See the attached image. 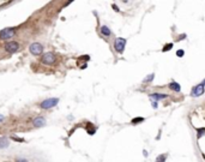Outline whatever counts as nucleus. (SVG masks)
I'll use <instances>...</instances> for the list:
<instances>
[{
	"label": "nucleus",
	"instance_id": "obj_16",
	"mask_svg": "<svg viewBox=\"0 0 205 162\" xmlns=\"http://www.w3.org/2000/svg\"><path fill=\"white\" fill-rule=\"evenodd\" d=\"M152 78H154V73H151V75H149V76H147L145 79H144V82L146 83V82H151V80H152Z\"/></svg>",
	"mask_w": 205,
	"mask_h": 162
},
{
	"label": "nucleus",
	"instance_id": "obj_11",
	"mask_svg": "<svg viewBox=\"0 0 205 162\" xmlns=\"http://www.w3.org/2000/svg\"><path fill=\"white\" fill-rule=\"evenodd\" d=\"M150 97H152L154 100H162V99H166V97H168L166 94H152Z\"/></svg>",
	"mask_w": 205,
	"mask_h": 162
},
{
	"label": "nucleus",
	"instance_id": "obj_26",
	"mask_svg": "<svg viewBox=\"0 0 205 162\" xmlns=\"http://www.w3.org/2000/svg\"><path fill=\"white\" fill-rule=\"evenodd\" d=\"M203 84H205V80H204V82H203Z\"/></svg>",
	"mask_w": 205,
	"mask_h": 162
},
{
	"label": "nucleus",
	"instance_id": "obj_8",
	"mask_svg": "<svg viewBox=\"0 0 205 162\" xmlns=\"http://www.w3.org/2000/svg\"><path fill=\"white\" fill-rule=\"evenodd\" d=\"M32 124H34L35 127H42L46 124V120H45L43 117H36L34 120H32Z\"/></svg>",
	"mask_w": 205,
	"mask_h": 162
},
{
	"label": "nucleus",
	"instance_id": "obj_3",
	"mask_svg": "<svg viewBox=\"0 0 205 162\" xmlns=\"http://www.w3.org/2000/svg\"><path fill=\"white\" fill-rule=\"evenodd\" d=\"M29 51L32 55H41L43 53V46L38 42H34L32 45H30Z\"/></svg>",
	"mask_w": 205,
	"mask_h": 162
},
{
	"label": "nucleus",
	"instance_id": "obj_6",
	"mask_svg": "<svg viewBox=\"0 0 205 162\" xmlns=\"http://www.w3.org/2000/svg\"><path fill=\"white\" fill-rule=\"evenodd\" d=\"M125 45H126V40L122 37H118L115 40V43H114V47H115V51L118 53H122L125 49Z\"/></svg>",
	"mask_w": 205,
	"mask_h": 162
},
{
	"label": "nucleus",
	"instance_id": "obj_14",
	"mask_svg": "<svg viewBox=\"0 0 205 162\" xmlns=\"http://www.w3.org/2000/svg\"><path fill=\"white\" fill-rule=\"evenodd\" d=\"M197 131H198V135H197V136H198V138H202L203 135L205 133V128H198Z\"/></svg>",
	"mask_w": 205,
	"mask_h": 162
},
{
	"label": "nucleus",
	"instance_id": "obj_22",
	"mask_svg": "<svg viewBox=\"0 0 205 162\" xmlns=\"http://www.w3.org/2000/svg\"><path fill=\"white\" fill-rule=\"evenodd\" d=\"M17 161H24V162H25V161H28L27 159H17Z\"/></svg>",
	"mask_w": 205,
	"mask_h": 162
},
{
	"label": "nucleus",
	"instance_id": "obj_25",
	"mask_svg": "<svg viewBox=\"0 0 205 162\" xmlns=\"http://www.w3.org/2000/svg\"><path fill=\"white\" fill-rule=\"evenodd\" d=\"M72 1H73V0H69V1H67V4H66V5H69V4H71Z\"/></svg>",
	"mask_w": 205,
	"mask_h": 162
},
{
	"label": "nucleus",
	"instance_id": "obj_7",
	"mask_svg": "<svg viewBox=\"0 0 205 162\" xmlns=\"http://www.w3.org/2000/svg\"><path fill=\"white\" fill-rule=\"evenodd\" d=\"M204 94V84H199L193 88L192 90V96L194 97H198V96H202Z\"/></svg>",
	"mask_w": 205,
	"mask_h": 162
},
{
	"label": "nucleus",
	"instance_id": "obj_13",
	"mask_svg": "<svg viewBox=\"0 0 205 162\" xmlns=\"http://www.w3.org/2000/svg\"><path fill=\"white\" fill-rule=\"evenodd\" d=\"M171 48H173V43H168V45H166L165 47H163V52H167V51H170Z\"/></svg>",
	"mask_w": 205,
	"mask_h": 162
},
{
	"label": "nucleus",
	"instance_id": "obj_24",
	"mask_svg": "<svg viewBox=\"0 0 205 162\" xmlns=\"http://www.w3.org/2000/svg\"><path fill=\"white\" fill-rule=\"evenodd\" d=\"M4 120V117L3 115H0V121H3Z\"/></svg>",
	"mask_w": 205,
	"mask_h": 162
},
{
	"label": "nucleus",
	"instance_id": "obj_2",
	"mask_svg": "<svg viewBox=\"0 0 205 162\" xmlns=\"http://www.w3.org/2000/svg\"><path fill=\"white\" fill-rule=\"evenodd\" d=\"M16 34V28H5L0 31V38L1 40H9L13 37Z\"/></svg>",
	"mask_w": 205,
	"mask_h": 162
},
{
	"label": "nucleus",
	"instance_id": "obj_19",
	"mask_svg": "<svg viewBox=\"0 0 205 162\" xmlns=\"http://www.w3.org/2000/svg\"><path fill=\"white\" fill-rule=\"evenodd\" d=\"M176 55H178V56H184V51H182V49L178 51V52H176Z\"/></svg>",
	"mask_w": 205,
	"mask_h": 162
},
{
	"label": "nucleus",
	"instance_id": "obj_5",
	"mask_svg": "<svg viewBox=\"0 0 205 162\" xmlns=\"http://www.w3.org/2000/svg\"><path fill=\"white\" fill-rule=\"evenodd\" d=\"M19 49V43L18 42H14V41H11V42H7L5 45V51L7 53H16V52H18Z\"/></svg>",
	"mask_w": 205,
	"mask_h": 162
},
{
	"label": "nucleus",
	"instance_id": "obj_1",
	"mask_svg": "<svg viewBox=\"0 0 205 162\" xmlns=\"http://www.w3.org/2000/svg\"><path fill=\"white\" fill-rule=\"evenodd\" d=\"M58 103H59V99H56V97H53V99H47V100H45L43 102H41L40 107L42 108V109H51V108L55 107Z\"/></svg>",
	"mask_w": 205,
	"mask_h": 162
},
{
	"label": "nucleus",
	"instance_id": "obj_20",
	"mask_svg": "<svg viewBox=\"0 0 205 162\" xmlns=\"http://www.w3.org/2000/svg\"><path fill=\"white\" fill-rule=\"evenodd\" d=\"M165 159H166V156H165V155H163V156H161V157H158V159H157V161H163V160H165Z\"/></svg>",
	"mask_w": 205,
	"mask_h": 162
},
{
	"label": "nucleus",
	"instance_id": "obj_23",
	"mask_svg": "<svg viewBox=\"0 0 205 162\" xmlns=\"http://www.w3.org/2000/svg\"><path fill=\"white\" fill-rule=\"evenodd\" d=\"M113 9H114V10H117V11H119V9H118V7H117L115 5H113Z\"/></svg>",
	"mask_w": 205,
	"mask_h": 162
},
{
	"label": "nucleus",
	"instance_id": "obj_18",
	"mask_svg": "<svg viewBox=\"0 0 205 162\" xmlns=\"http://www.w3.org/2000/svg\"><path fill=\"white\" fill-rule=\"evenodd\" d=\"M11 139H13V141H16V142H21V143H22V142H24V139H23V138H17V137H13V136L11 137Z\"/></svg>",
	"mask_w": 205,
	"mask_h": 162
},
{
	"label": "nucleus",
	"instance_id": "obj_12",
	"mask_svg": "<svg viewBox=\"0 0 205 162\" xmlns=\"http://www.w3.org/2000/svg\"><path fill=\"white\" fill-rule=\"evenodd\" d=\"M101 32L104 35V36H109L110 35V30H109V28L108 27H106V25H103L102 28H101Z\"/></svg>",
	"mask_w": 205,
	"mask_h": 162
},
{
	"label": "nucleus",
	"instance_id": "obj_9",
	"mask_svg": "<svg viewBox=\"0 0 205 162\" xmlns=\"http://www.w3.org/2000/svg\"><path fill=\"white\" fill-rule=\"evenodd\" d=\"M10 145V139L7 137H1L0 138V149H5Z\"/></svg>",
	"mask_w": 205,
	"mask_h": 162
},
{
	"label": "nucleus",
	"instance_id": "obj_4",
	"mask_svg": "<svg viewBox=\"0 0 205 162\" xmlns=\"http://www.w3.org/2000/svg\"><path fill=\"white\" fill-rule=\"evenodd\" d=\"M41 61H42L45 65H53L55 61H56V56L54 53H46L42 55V58H41Z\"/></svg>",
	"mask_w": 205,
	"mask_h": 162
},
{
	"label": "nucleus",
	"instance_id": "obj_15",
	"mask_svg": "<svg viewBox=\"0 0 205 162\" xmlns=\"http://www.w3.org/2000/svg\"><path fill=\"white\" fill-rule=\"evenodd\" d=\"M144 119L143 118H134V119H132V124H137V123H142Z\"/></svg>",
	"mask_w": 205,
	"mask_h": 162
},
{
	"label": "nucleus",
	"instance_id": "obj_10",
	"mask_svg": "<svg viewBox=\"0 0 205 162\" xmlns=\"http://www.w3.org/2000/svg\"><path fill=\"white\" fill-rule=\"evenodd\" d=\"M169 89H171V90H174V91H176V93H179L180 90H181V88H180V84H179V83H175V82H173V83L169 84Z\"/></svg>",
	"mask_w": 205,
	"mask_h": 162
},
{
	"label": "nucleus",
	"instance_id": "obj_21",
	"mask_svg": "<svg viewBox=\"0 0 205 162\" xmlns=\"http://www.w3.org/2000/svg\"><path fill=\"white\" fill-rule=\"evenodd\" d=\"M152 106H154V108H157V103L156 102H152Z\"/></svg>",
	"mask_w": 205,
	"mask_h": 162
},
{
	"label": "nucleus",
	"instance_id": "obj_17",
	"mask_svg": "<svg viewBox=\"0 0 205 162\" xmlns=\"http://www.w3.org/2000/svg\"><path fill=\"white\" fill-rule=\"evenodd\" d=\"M89 59H90L89 55H82V56H79V60H85V61H88Z\"/></svg>",
	"mask_w": 205,
	"mask_h": 162
}]
</instances>
